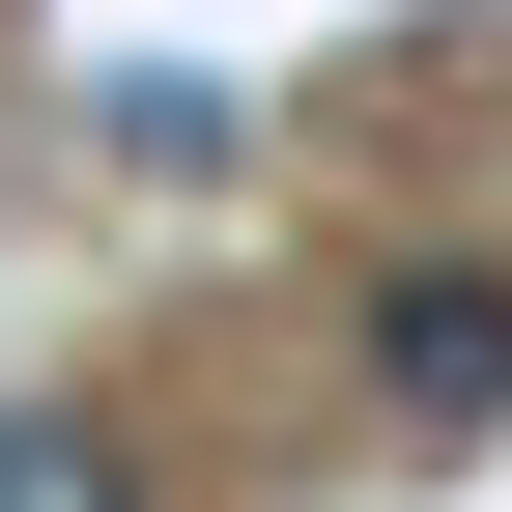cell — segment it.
I'll return each instance as SVG.
<instances>
[{
  "mask_svg": "<svg viewBox=\"0 0 512 512\" xmlns=\"http://www.w3.org/2000/svg\"><path fill=\"white\" fill-rule=\"evenodd\" d=\"M0 512H143V456H114L86 399H0Z\"/></svg>",
  "mask_w": 512,
  "mask_h": 512,
  "instance_id": "2",
  "label": "cell"
},
{
  "mask_svg": "<svg viewBox=\"0 0 512 512\" xmlns=\"http://www.w3.org/2000/svg\"><path fill=\"white\" fill-rule=\"evenodd\" d=\"M370 399L399 427H484L512 399V256H399V285H370Z\"/></svg>",
  "mask_w": 512,
  "mask_h": 512,
  "instance_id": "1",
  "label": "cell"
}]
</instances>
